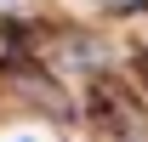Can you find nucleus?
Masks as SVG:
<instances>
[{"instance_id":"nucleus-1","label":"nucleus","mask_w":148,"mask_h":142,"mask_svg":"<svg viewBox=\"0 0 148 142\" xmlns=\"http://www.w3.org/2000/svg\"><path fill=\"white\" fill-rule=\"evenodd\" d=\"M103 6H114V12H131V6H137V0H103Z\"/></svg>"},{"instance_id":"nucleus-2","label":"nucleus","mask_w":148,"mask_h":142,"mask_svg":"<svg viewBox=\"0 0 148 142\" xmlns=\"http://www.w3.org/2000/svg\"><path fill=\"white\" fill-rule=\"evenodd\" d=\"M23 142H29V137H23Z\"/></svg>"}]
</instances>
